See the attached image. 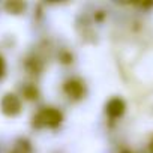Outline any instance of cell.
<instances>
[{"label":"cell","instance_id":"cell-1","mask_svg":"<svg viewBox=\"0 0 153 153\" xmlns=\"http://www.w3.org/2000/svg\"><path fill=\"white\" fill-rule=\"evenodd\" d=\"M62 120H63V114L54 107H47L41 110L35 117L38 126H47V128H57L62 123Z\"/></svg>","mask_w":153,"mask_h":153},{"label":"cell","instance_id":"cell-2","mask_svg":"<svg viewBox=\"0 0 153 153\" xmlns=\"http://www.w3.org/2000/svg\"><path fill=\"white\" fill-rule=\"evenodd\" d=\"M21 99L14 95V93H6L2 98V102H0V108H2L3 114L9 116V117H15L21 113Z\"/></svg>","mask_w":153,"mask_h":153},{"label":"cell","instance_id":"cell-3","mask_svg":"<svg viewBox=\"0 0 153 153\" xmlns=\"http://www.w3.org/2000/svg\"><path fill=\"white\" fill-rule=\"evenodd\" d=\"M84 92H86V87H84L83 81H80V80L72 78L65 83V93L71 99H81L84 96Z\"/></svg>","mask_w":153,"mask_h":153},{"label":"cell","instance_id":"cell-4","mask_svg":"<svg viewBox=\"0 0 153 153\" xmlns=\"http://www.w3.org/2000/svg\"><path fill=\"white\" fill-rule=\"evenodd\" d=\"M125 110H126V104L120 98H113L105 105V111H107V116L110 119H119V117H122L125 114Z\"/></svg>","mask_w":153,"mask_h":153},{"label":"cell","instance_id":"cell-5","mask_svg":"<svg viewBox=\"0 0 153 153\" xmlns=\"http://www.w3.org/2000/svg\"><path fill=\"white\" fill-rule=\"evenodd\" d=\"M11 153H32V146L29 143V140H18L15 144H14V149L11 150Z\"/></svg>","mask_w":153,"mask_h":153},{"label":"cell","instance_id":"cell-6","mask_svg":"<svg viewBox=\"0 0 153 153\" xmlns=\"http://www.w3.org/2000/svg\"><path fill=\"white\" fill-rule=\"evenodd\" d=\"M26 8V5L24 3H21V2H9V3H6V9L11 12V14H20L23 9Z\"/></svg>","mask_w":153,"mask_h":153},{"label":"cell","instance_id":"cell-7","mask_svg":"<svg viewBox=\"0 0 153 153\" xmlns=\"http://www.w3.org/2000/svg\"><path fill=\"white\" fill-rule=\"evenodd\" d=\"M23 92H24V95H26L29 99H35V98H38V90H36L35 87H26Z\"/></svg>","mask_w":153,"mask_h":153},{"label":"cell","instance_id":"cell-8","mask_svg":"<svg viewBox=\"0 0 153 153\" xmlns=\"http://www.w3.org/2000/svg\"><path fill=\"white\" fill-rule=\"evenodd\" d=\"M5 72H6V63H5L3 57H0V78L5 75Z\"/></svg>","mask_w":153,"mask_h":153},{"label":"cell","instance_id":"cell-9","mask_svg":"<svg viewBox=\"0 0 153 153\" xmlns=\"http://www.w3.org/2000/svg\"><path fill=\"white\" fill-rule=\"evenodd\" d=\"M149 150H150V152L153 153V138L150 140V144H149Z\"/></svg>","mask_w":153,"mask_h":153}]
</instances>
